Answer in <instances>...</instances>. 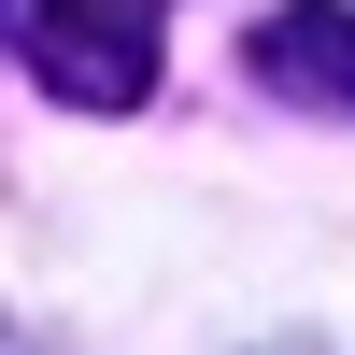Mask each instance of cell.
Masks as SVG:
<instances>
[{"instance_id":"cell-1","label":"cell","mask_w":355,"mask_h":355,"mask_svg":"<svg viewBox=\"0 0 355 355\" xmlns=\"http://www.w3.org/2000/svg\"><path fill=\"white\" fill-rule=\"evenodd\" d=\"M28 57H43L57 100L85 114H128L171 57V0H28Z\"/></svg>"},{"instance_id":"cell-2","label":"cell","mask_w":355,"mask_h":355,"mask_svg":"<svg viewBox=\"0 0 355 355\" xmlns=\"http://www.w3.org/2000/svg\"><path fill=\"white\" fill-rule=\"evenodd\" d=\"M256 71L299 114H341V0H284V15L256 28Z\"/></svg>"},{"instance_id":"cell-3","label":"cell","mask_w":355,"mask_h":355,"mask_svg":"<svg viewBox=\"0 0 355 355\" xmlns=\"http://www.w3.org/2000/svg\"><path fill=\"white\" fill-rule=\"evenodd\" d=\"M0 43H15V0H0Z\"/></svg>"}]
</instances>
